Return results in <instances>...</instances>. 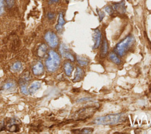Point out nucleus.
<instances>
[{
  "label": "nucleus",
  "mask_w": 151,
  "mask_h": 134,
  "mask_svg": "<svg viewBox=\"0 0 151 134\" xmlns=\"http://www.w3.org/2000/svg\"><path fill=\"white\" fill-rule=\"evenodd\" d=\"M92 99L91 98H83V99H80V100H77V102H85V101H88V100H91Z\"/></svg>",
  "instance_id": "a878e982"
},
{
  "label": "nucleus",
  "mask_w": 151,
  "mask_h": 134,
  "mask_svg": "<svg viewBox=\"0 0 151 134\" xmlns=\"http://www.w3.org/2000/svg\"><path fill=\"white\" fill-rule=\"evenodd\" d=\"M54 15L53 14H52L51 13L48 14V17H49V19H52V18H54Z\"/></svg>",
  "instance_id": "bb28decb"
},
{
  "label": "nucleus",
  "mask_w": 151,
  "mask_h": 134,
  "mask_svg": "<svg viewBox=\"0 0 151 134\" xmlns=\"http://www.w3.org/2000/svg\"><path fill=\"white\" fill-rule=\"evenodd\" d=\"M109 59L111 61L116 65H119L121 63V59H119V57L115 53H111L109 54Z\"/></svg>",
  "instance_id": "dca6fc26"
},
{
  "label": "nucleus",
  "mask_w": 151,
  "mask_h": 134,
  "mask_svg": "<svg viewBox=\"0 0 151 134\" xmlns=\"http://www.w3.org/2000/svg\"><path fill=\"white\" fill-rule=\"evenodd\" d=\"M14 86V83H12V82H9V83H7L4 84L3 89H5V90H9L11 88H13Z\"/></svg>",
  "instance_id": "412c9836"
},
{
  "label": "nucleus",
  "mask_w": 151,
  "mask_h": 134,
  "mask_svg": "<svg viewBox=\"0 0 151 134\" xmlns=\"http://www.w3.org/2000/svg\"><path fill=\"white\" fill-rule=\"evenodd\" d=\"M73 65L71 64V63L69 61H67L66 62L65 65H64V70H65V73L67 76H71V73L73 72Z\"/></svg>",
  "instance_id": "ddd939ff"
},
{
  "label": "nucleus",
  "mask_w": 151,
  "mask_h": 134,
  "mask_svg": "<svg viewBox=\"0 0 151 134\" xmlns=\"http://www.w3.org/2000/svg\"><path fill=\"white\" fill-rule=\"evenodd\" d=\"M107 52H108V44L105 38L104 40H103L102 46L100 50V57L102 58L105 57L106 56V55L107 54Z\"/></svg>",
  "instance_id": "9d476101"
},
{
  "label": "nucleus",
  "mask_w": 151,
  "mask_h": 134,
  "mask_svg": "<svg viewBox=\"0 0 151 134\" xmlns=\"http://www.w3.org/2000/svg\"><path fill=\"white\" fill-rule=\"evenodd\" d=\"M60 51L61 54L62 55V56L63 57L69 59L71 61H75V58L73 56V54L71 53V52L70 51L69 48L67 47L66 45H65L63 43L61 44L60 47Z\"/></svg>",
  "instance_id": "423d86ee"
},
{
  "label": "nucleus",
  "mask_w": 151,
  "mask_h": 134,
  "mask_svg": "<svg viewBox=\"0 0 151 134\" xmlns=\"http://www.w3.org/2000/svg\"><path fill=\"white\" fill-rule=\"evenodd\" d=\"M97 11H98V14L99 15V19H100V21H102L103 19V18L105 17V13H103V11H100V10H97Z\"/></svg>",
  "instance_id": "4be33fe9"
},
{
  "label": "nucleus",
  "mask_w": 151,
  "mask_h": 134,
  "mask_svg": "<svg viewBox=\"0 0 151 134\" xmlns=\"http://www.w3.org/2000/svg\"><path fill=\"white\" fill-rule=\"evenodd\" d=\"M77 132H75V133H91L93 132V128H84L81 129L76 130Z\"/></svg>",
  "instance_id": "6ab92c4d"
},
{
  "label": "nucleus",
  "mask_w": 151,
  "mask_h": 134,
  "mask_svg": "<svg viewBox=\"0 0 151 134\" xmlns=\"http://www.w3.org/2000/svg\"><path fill=\"white\" fill-rule=\"evenodd\" d=\"M84 75V72L83 70L80 67H76V70L75 75V77L73 79V82H80L83 79V78Z\"/></svg>",
  "instance_id": "6e6552de"
},
{
  "label": "nucleus",
  "mask_w": 151,
  "mask_h": 134,
  "mask_svg": "<svg viewBox=\"0 0 151 134\" xmlns=\"http://www.w3.org/2000/svg\"><path fill=\"white\" fill-rule=\"evenodd\" d=\"M76 60L78 65L82 66H86L89 64V60L84 57L78 56L76 57Z\"/></svg>",
  "instance_id": "2eb2a0df"
},
{
  "label": "nucleus",
  "mask_w": 151,
  "mask_h": 134,
  "mask_svg": "<svg viewBox=\"0 0 151 134\" xmlns=\"http://www.w3.org/2000/svg\"><path fill=\"white\" fill-rule=\"evenodd\" d=\"M101 37H102V34L100 30H99L98 28L95 29L94 30V33H93V42H94V45L93 47V49H96L99 47L101 43Z\"/></svg>",
  "instance_id": "0eeeda50"
},
{
  "label": "nucleus",
  "mask_w": 151,
  "mask_h": 134,
  "mask_svg": "<svg viewBox=\"0 0 151 134\" xmlns=\"http://www.w3.org/2000/svg\"><path fill=\"white\" fill-rule=\"evenodd\" d=\"M97 109L98 108L96 106H92L82 108L80 110H78L75 114L76 119L78 121H80L90 117L92 116H93L95 112H96Z\"/></svg>",
  "instance_id": "20e7f679"
},
{
  "label": "nucleus",
  "mask_w": 151,
  "mask_h": 134,
  "mask_svg": "<svg viewBox=\"0 0 151 134\" xmlns=\"http://www.w3.org/2000/svg\"><path fill=\"white\" fill-rule=\"evenodd\" d=\"M49 1L50 4H52V3H58L59 1V0H49Z\"/></svg>",
  "instance_id": "cd10ccee"
},
{
  "label": "nucleus",
  "mask_w": 151,
  "mask_h": 134,
  "mask_svg": "<svg viewBox=\"0 0 151 134\" xmlns=\"http://www.w3.org/2000/svg\"><path fill=\"white\" fill-rule=\"evenodd\" d=\"M125 118L126 116L123 114H110L96 118L93 121V123L102 125H115L124 122Z\"/></svg>",
  "instance_id": "f257e3e1"
},
{
  "label": "nucleus",
  "mask_w": 151,
  "mask_h": 134,
  "mask_svg": "<svg viewBox=\"0 0 151 134\" xmlns=\"http://www.w3.org/2000/svg\"><path fill=\"white\" fill-rule=\"evenodd\" d=\"M41 87V83L38 81H35L32 83L28 88V93L30 94H34Z\"/></svg>",
  "instance_id": "1a4fd4ad"
},
{
  "label": "nucleus",
  "mask_w": 151,
  "mask_h": 134,
  "mask_svg": "<svg viewBox=\"0 0 151 134\" xmlns=\"http://www.w3.org/2000/svg\"><path fill=\"white\" fill-rule=\"evenodd\" d=\"M33 72L36 75H41L43 72V65L41 62H38L35 66H33Z\"/></svg>",
  "instance_id": "f8f14e48"
},
{
  "label": "nucleus",
  "mask_w": 151,
  "mask_h": 134,
  "mask_svg": "<svg viewBox=\"0 0 151 134\" xmlns=\"http://www.w3.org/2000/svg\"><path fill=\"white\" fill-rule=\"evenodd\" d=\"M105 10L110 15L112 14L113 13V10L112 9V7H111L110 6H107V7H106Z\"/></svg>",
  "instance_id": "5701e85b"
},
{
  "label": "nucleus",
  "mask_w": 151,
  "mask_h": 134,
  "mask_svg": "<svg viewBox=\"0 0 151 134\" xmlns=\"http://www.w3.org/2000/svg\"><path fill=\"white\" fill-rule=\"evenodd\" d=\"M65 20H64V17H63V14L62 13H60L59 14V20H58V24L57 25L55 26V28L57 31H60L62 30L63 26L65 25Z\"/></svg>",
  "instance_id": "4468645a"
},
{
  "label": "nucleus",
  "mask_w": 151,
  "mask_h": 134,
  "mask_svg": "<svg viewBox=\"0 0 151 134\" xmlns=\"http://www.w3.org/2000/svg\"><path fill=\"white\" fill-rule=\"evenodd\" d=\"M114 9L120 14H123L126 12L125 3L124 1H121L115 4L114 5Z\"/></svg>",
  "instance_id": "9b49d317"
},
{
  "label": "nucleus",
  "mask_w": 151,
  "mask_h": 134,
  "mask_svg": "<svg viewBox=\"0 0 151 134\" xmlns=\"http://www.w3.org/2000/svg\"><path fill=\"white\" fill-rule=\"evenodd\" d=\"M60 65V58L59 54L54 51H50L48 59L45 61V65L47 69L50 72H54L58 69Z\"/></svg>",
  "instance_id": "7ed1b4c3"
},
{
  "label": "nucleus",
  "mask_w": 151,
  "mask_h": 134,
  "mask_svg": "<svg viewBox=\"0 0 151 134\" xmlns=\"http://www.w3.org/2000/svg\"><path fill=\"white\" fill-rule=\"evenodd\" d=\"M7 4L9 8H11L14 4V0H6Z\"/></svg>",
  "instance_id": "393cba45"
},
{
  "label": "nucleus",
  "mask_w": 151,
  "mask_h": 134,
  "mask_svg": "<svg viewBox=\"0 0 151 134\" xmlns=\"http://www.w3.org/2000/svg\"><path fill=\"white\" fill-rule=\"evenodd\" d=\"M22 68V65L20 61H16L13 64L11 67V70L14 72H18L21 70Z\"/></svg>",
  "instance_id": "f3484780"
},
{
  "label": "nucleus",
  "mask_w": 151,
  "mask_h": 134,
  "mask_svg": "<svg viewBox=\"0 0 151 134\" xmlns=\"http://www.w3.org/2000/svg\"><path fill=\"white\" fill-rule=\"evenodd\" d=\"M4 0H0V15H1L4 12Z\"/></svg>",
  "instance_id": "b1692460"
},
{
  "label": "nucleus",
  "mask_w": 151,
  "mask_h": 134,
  "mask_svg": "<svg viewBox=\"0 0 151 134\" xmlns=\"http://www.w3.org/2000/svg\"><path fill=\"white\" fill-rule=\"evenodd\" d=\"M133 41L134 39L133 37L131 36H127L116 46L114 50L115 53L119 56H123L133 44Z\"/></svg>",
  "instance_id": "f03ea898"
},
{
  "label": "nucleus",
  "mask_w": 151,
  "mask_h": 134,
  "mask_svg": "<svg viewBox=\"0 0 151 134\" xmlns=\"http://www.w3.org/2000/svg\"><path fill=\"white\" fill-rule=\"evenodd\" d=\"M45 40L52 48L57 47L59 44L58 37H57L56 34L52 32V31H48V32L46 33L45 35Z\"/></svg>",
  "instance_id": "39448f33"
},
{
  "label": "nucleus",
  "mask_w": 151,
  "mask_h": 134,
  "mask_svg": "<svg viewBox=\"0 0 151 134\" xmlns=\"http://www.w3.org/2000/svg\"><path fill=\"white\" fill-rule=\"evenodd\" d=\"M21 92L22 93L26 94V95H27L28 93V90L27 88V85L26 84H21Z\"/></svg>",
  "instance_id": "aec40b11"
},
{
  "label": "nucleus",
  "mask_w": 151,
  "mask_h": 134,
  "mask_svg": "<svg viewBox=\"0 0 151 134\" xmlns=\"http://www.w3.org/2000/svg\"><path fill=\"white\" fill-rule=\"evenodd\" d=\"M47 50V47L45 44H42L40 47H39L38 50V54L40 57H44V55L45 54Z\"/></svg>",
  "instance_id": "a211bd4d"
}]
</instances>
